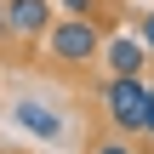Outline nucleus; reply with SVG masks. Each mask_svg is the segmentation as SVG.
I'll list each match as a JSON object with an SVG mask.
<instances>
[{
    "instance_id": "nucleus-5",
    "label": "nucleus",
    "mask_w": 154,
    "mask_h": 154,
    "mask_svg": "<svg viewBox=\"0 0 154 154\" xmlns=\"http://www.w3.org/2000/svg\"><path fill=\"white\" fill-rule=\"evenodd\" d=\"M103 51H109V74H143L149 69V46L137 34H109Z\"/></svg>"
},
{
    "instance_id": "nucleus-7",
    "label": "nucleus",
    "mask_w": 154,
    "mask_h": 154,
    "mask_svg": "<svg viewBox=\"0 0 154 154\" xmlns=\"http://www.w3.org/2000/svg\"><path fill=\"white\" fill-rule=\"evenodd\" d=\"M137 137L154 143V86H149V97H143V131H137Z\"/></svg>"
},
{
    "instance_id": "nucleus-8",
    "label": "nucleus",
    "mask_w": 154,
    "mask_h": 154,
    "mask_svg": "<svg viewBox=\"0 0 154 154\" xmlns=\"http://www.w3.org/2000/svg\"><path fill=\"white\" fill-rule=\"evenodd\" d=\"M63 11H74V17H97V0H57Z\"/></svg>"
},
{
    "instance_id": "nucleus-9",
    "label": "nucleus",
    "mask_w": 154,
    "mask_h": 154,
    "mask_svg": "<svg viewBox=\"0 0 154 154\" xmlns=\"http://www.w3.org/2000/svg\"><path fill=\"white\" fill-rule=\"evenodd\" d=\"M137 40L149 46V57H154V11H143V23H137Z\"/></svg>"
},
{
    "instance_id": "nucleus-4",
    "label": "nucleus",
    "mask_w": 154,
    "mask_h": 154,
    "mask_svg": "<svg viewBox=\"0 0 154 154\" xmlns=\"http://www.w3.org/2000/svg\"><path fill=\"white\" fill-rule=\"evenodd\" d=\"M11 120H17V131H34L40 143H57V137H63V114L46 109V103H34V97L11 103Z\"/></svg>"
},
{
    "instance_id": "nucleus-3",
    "label": "nucleus",
    "mask_w": 154,
    "mask_h": 154,
    "mask_svg": "<svg viewBox=\"0 0 154 154\" xmlns=\"http://www.w3.org/2000/svg\"><path fill=\"white\" fill-rule=\"evenodd\" d=\"M51 0H6V23H11V40H23V46H34L46 29H51Z\"/></svg>"
},
{
    "instance_id": "nucleus-1",
    "label": "nucleus",
    "mask_w": 154,
    "mask_h": 154,
    "mask_svg": "<svg viewBox=\"0 0 154 154\" xmlns=\"http://www.w3.org/2000/svg\"><path fill=\"white\" fill-rule=\"evenodd\" d=\"M40 46H46V57L57 69H86V63L103 57V29H97V17L63 11V17H51V29L40 34Z\"/></svg>"
},
{
    "instance_id": "nucleus-6",
    "label": "nucleus",
    "mask_w": 154,
    "mask_h": 154,
    "mask_svg": "<svg viewBox=\"0 0 154 154\" xmlns=\"http://www.w3.org/2000/svg\"><path fill=\"white\" fill-rule=\"evenodd\" d=\"M91 154H137V149H131V137L120 131V137H103V143H91Z\"/></svg>"
},
{
    "instance_id": "nucleus-10",
    "label": "nucleus",
    "mask_w": 154,
    "mask_h": 154,
    "mask_svg": "<svg viewBox=\"0 0 154 154\" xmlns=\"http://www.w3.org/2000/svg\"><path fill=\"white\" fill-rule=\"evenodd\" d=\"M11 46V23H6V0H0V51Z\"/></svg>"
},
{
    "instance_id": "nucleus-2",
    "label": "nucleus",
    "mask_w": 154,
    "mask_h": 154,
    "mask_svg": "<svg viewBox=\"0 0 154 154\" xmlns=\"http://www.w3.org/2000/svg\"><path fill=\"white\" fill-rule=\"evenodd\" d=\"M143 97H149V80L143 74H109L103 80V114L114 131L137 137L143 131Z\"/></svg>"
}]
</instances>
